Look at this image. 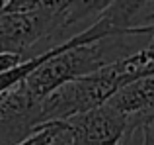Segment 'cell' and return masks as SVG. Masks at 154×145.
Masks as SVG:
<instances>
[{
    "instance_id": "6da1fadb",
    "label": "cell",
    "mask_w": 154,
    "mask_h": 145,
    "mask_svg": "<svg viewBox=\"0 0 154 145\" xmlns=\"http://www.w3.org/2000/svg\"><path fill=\"white\" fill-rule=\"evenodd\" d=\"M154 35L150 34H123L109 35L100 41L86 43L66 49L39 67L23 82L33 94L45 100L53 90L76 79L94 75V72L121 63L123 59L148 49Z\"/></svg>"
},
{
    "instance_id": "7a4b0ae2",
    "label": "cell",
    "mask_w": 154,
    "mask_h": 145,
    "mask_svg": "<svg viewBox=\"0 0 154 145\" xmlns=\"http://www.w3.org/2000/svg\"><path fill=\"white\" fill-rule=\"evenodd\" d=\"M127 86L121 63L76 79L53 90L43 100V122H68L109 102L119 88Z\"/></svg>"
},
{
    "instance_id": "3957f363",
    "label": "cell",
    "mask_w": 154,
    "mask_h": 145,
    "mask_svg": "<svg viewBox=\"0 0 154 145\" xmlns=\"http://www.w3.org/2000/svg\"><path fill=\"white\" fill-rule=\"evenodd\" d=\"M72 0H41V6L29 14H0V53L27 51L45 39L59 37L68 30Z\"/></svg>"
},
{
    "instance_id": "277c9868",
    "label": "cell",
    "mask_w": 154,
    "mask_h": 145,
    "mask_svg": "<svg viewBox=\"0 0 154 145\" xmlns=\"http://www.w3.org/2000/svg\"><path fill=\"white\" fill-rule=\"evenodd\" d=\"M43 98L20 82L0 102V145H20L43 126Z\"/></svg>"
},
{
    "instance_id": "5b68a950",
    "label": "cell",
    "mask_w": 154,
    "mask_h": 145,
    "mask_svg": "<svg viewBox=\"0 0 154 145\" xmlns=\"http://www.w3.org/2000/svg\"><path fill=\"white\" fill-rule=\"evenodd\" d=\"M76 145H119L127 131V118L109 104L68 120Z\"/></svg>"
},
{
    "instance_id": "8992f818",
    "label": "cell",
    "mask_w": 154,
    "mask_h": 145,
    "mask_svg": "<svg viewBox=\"0 0 154 145\" xmlns=\"http://www.w3.org/2000/svg\"><path fill=\"white\" fill-rule=\"evenodd\" d=\"M107 104L127 118L125 135L143 131L154 122V76H144L119 88Z\"/></svg>"
},
{
    "instance_id": "52a82bcc",
    "label": "cell",
    "mask_w": 154,
    "mask_h": 145,
    "mask_svg": "<svg viewBox=\"0 0 154 145\" xmlns=\"http://www.w3.org/2000/svg\"><path fill=\"white\" fill-rule=\"evenodd\" d=\"M121 67H123L127 84L135 82L139 79H144V76H154V49L148 47L140 53L123 59Z\"/></svg>"
},
{
    "instance_id": "ba28073f",
    "label": "cell",
    "mask_w": 154,
    "mask_h": 145,
    "mask_svg": "<svg viewBox=\"0 0 154 145\" xmlns=\"http://www.w3.org/2000/svg\"><path fill=\"white\" fill-rule=\"evenodd\" d=\"M63 124L64 122H49V124H43V126L39 127V130L35 131L29 139H26V141L20 143V145H47L57 135V131L63 127Z\"/></svg>"
},
{
    "instance_id": "9c48e42d",
    "label": "cell",
    "mask_w": 154,
    "mask_h": 145,
    "mask_svg": "<svg viewBox=\"0 0 154 145\" xmlns=\"http://www.w3.org/2000/svg\"><path fill=\"white\" fill-rule=\"evenodd\" d=\"M23 61H26V59H23L22 55H18V53H0V75L16 69V67H20Z\"/></svg>"
},
{
    "instance_id": "30bf717a",
    "label": "cell",
    "mask_w": 154,
    "mask_h": 145,
    "mask_svg": "<svg viewBox=\"0 0 154 145\" xmlns=\"http://www.w3.org/2000/svg\"><path fill=\"white\" fill-rule=\"evenodd\" d=\"M47 145H76V141H74V134H72V130L68 127L66 122L63 124V127L57 131V135H55V137H53Z\"/></svg>"
},
{
    "instance_id": "8fae6325",
    "label": "cell",
    "mask_w": 154,
    "mask_h": 145,
    "mask_svg": "<svg viewBox=\"0 0 154 145\" xmlns=\"http://www.w3.org/2000/svg\"><path fill=\"white\" fill-rule=\"evenodd\" d=\"M143 145H154V122L143 130Z\"/></svg>"
},
{
    "instance_id": "7c38bea8",
    "label": "cell",
    "mask_w": 154,
    "mask_h": 145,
    "mask_svg": "<svg viewBox=\"0 0 154 145\" xmlns=\"http://www.w3.org/2000/svg\"><path fill=\"white\" fill-rule=\"evenodd\" d=\"M4 8H6V0H0V14H4Z\"/></svg>"
},
{
    "instance_id": "4fadbf2b",
    "label": "cell",
    "mask_w": 154,
    "mask_h": 145,
    "mask_svg": "<svg viewBox=\"0 0 154 145\" xmlns=\"http://www.w3.org/2000/svg\"><path fill=\"white\" fill-rule=\"evenodd\" d=\"M150 49H154V37H152V43H150Z\"/></svg>"
},
{
    "instance_id": "5bb4252c",
    "label": "cell",
    "mask_w": 154,
    "mask_h": 145,
    "mask_svg": "<svg viewBox=\"0 0 154 145\" xmlns=\"http://www.w3.org/2000/svg\"><path fill=\"white\" fill-rule=\"evenodd\" d=\"M2 96H4V94H2ZM2 96H0V102H2Z\"/></svg>"
},
{
    "instance_id": "9a60e30c",
    "label": "cell",
    "mask_w": 154,
    "mask_h": 145,
    "mask_svg": "<svg viewBox=\"0 0 154 145\" xmlns=\"http://www.w3.org/2000/svg\"><path fill=\"white\" fill-rule=\"evenodd\" d=\"M119 145H121V143H119Z\"/></svg>"
}]
</instances>
